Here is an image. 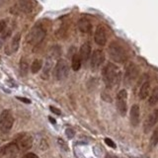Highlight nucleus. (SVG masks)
Returning a JSON list of instances; mask_svg holds the SVG:
<instances>
[{"label": "nucleus", "mask_w": 158, "mask_h": 158, "mask_svg": "<svg viewBox=\"0 0 158 158\" xmlns=\"http://www.w3.org/2000/svg\"><path fill=\"white\" fill-rule=\"evenodd\" d=\"M103 80L108 88L118 86L121 81V70L115 63L108 62L102 70Z\"/></svg>", "instance_id": "1"}, {"label": "nucleus", "mask_w": 158, "mask_h": 158, "mask_svg": "<svg viewBox=\"0 0 158 158\" xmlns=\"http://www.w3.org/2000/svg\"><path fill=\"white\" fill-rule=\"evenodd\" d=\"M109 56L118 63H125L130 57L126 47L117 41H113L109 46Z\"/></svg>", "instance_id": "2"}, {"label": "nucleus", "mask_w": 158, "mask_h": 158, "mask_svg": "<svg viewBox=\"0 0 158 158\" xmlns=\"http://www.w3.org/2000/svg\"><path fill=\"white\" fill-rule=\"evenodd\" d=\"M46 35H47L46 29L42 25H36L28 34L27 43L31 44H39L40 43H42L44 41Z\"/></svg>", "instance_id": "3"}, {"label": "nucleus", "mask_w": 158, "mask_h": 158, "mask_svg": "<svg viewBox=\"0 0 158 158\" xmlns=\"http://www.w3.org/2000/svg\"><path fill=\"white\" fill-rule=\"evenodd\" d=\"M14 123V117L10 110H4L0 114V131L7 133L11 131Z\"/></svg>", "instance_id": "4"}, {"label": "nucleus", "mask_w": 158, "mask_h": 158, "mask_svg": "<svg viewBox=\"0 0 158 158\" xmlns=\"http://www.w3.org/2000/svg\"><path fill=\"white\" fill-rule=\"evenodd\" d=\"M68 73L69 66L67 61L62 58H59L56 64V67H54V77H56V80H63V79H65L68 76Z\"/></svg>", "instance_id": "5"}, {"label": "nucleus", "mask_w": 158, "mask_h": 158, "mask_svg": "<svg viewBox=\"0 0 158 158\" xmlns=\"http://www.w3.org/2000/svg\"><path fill=\"white\" fill-rule=\"evenodd\" d=\"M117 109L118 113L121 114V116L125 117L127 111V92L125 89H122L117 94L116 99Z\"/></svg>", "instance_id": "6"}, {"label": "nucleus", "mask_w": 158, "mask_h": 158, "mask_svg": "<svg viewBox=\"0 0 158 158\" xmlns=\"http://www.w3.org/2000/svg\"><path fill=\"white\" fill-rule=\"evenodd\" d=\"M20 150H28L33 146V137L28 133H20L14 141Z\"/></svg>", "instance_id": "7"}, {"label": "nucleus", "mask_w": 158, "mask_h": 158, "mask_svg": "<svg viewBox=\"0 0 158 158\" xmlns=\"http://www.w3.org/2000/svg\"><path fill=\"white\" fill-rule=\"evenodd\" d=\"M19 147L15 142L8 143L0 150V158H16L19 154Z\"/></svg>", "instance_id": "8"}, {"label": "nucleus", "mask_w": 158, "mask_h": 158, "mask_svg": "<svg viewBox=\"0 0 158 158\" xmlns=\"http://www.w3.org/2000/svg\"><path fill=\"white\" fill-rule=\"evenodd\" d=\"M138 76V69L137 66L133 63H128L126 67L125 76H123V80L127 85H131V83L135 82V80Z\"/></svg>", "instance_id": "9"}, {"label": "nucleus", "mask_w": 158, "mask_h": 158, "mask_svg": "<svg viewBox=\"0 0 158 158\" xmlns=\"http://www.w3.org/2000/svg\"><path fill=\"white\" fill-rule=\"evenodd\" d=\"M105 61V53L102 49H96L91 56L90 65L93 70H97L98 68L102 66V64Z\"/></svg>", "instance_id": "10"}, {"label": "nucleus", "mask_w": 158, "mask_h": 158, "mask_svg": "<svg viewBox=\"0 0 158 158\" xmlns=\"http://www.w3.org/2000/svg\"><path fill=\"white\" fill-rule=\"evenodd\" d=\"M158 122V109H155L153 110L149 116L146 118V120L143 123V131L144 133H148L149 132L153 127L156 125V123Z\"/></svg>", "instance_id": "11"}, {"label": "nucleus", "mask_w": 158, "mask_h": 158, "mask_svg": "<svg viewBox=\"0 0 158 158\" xmlns=\"http://www.w3.org/2000/svg\"><path fill=\"white\" fill-rule=\"evenodd\" d=\"M94 41L99 46H105L107 43V32L106 29L102 25H99L97 29L95 30V34H94Z\"/></svg>", "instance_id": "12"}, {"label": "nucleus", "mask_w": 158, "mask_h": 158, "mask_svg": "<svg viewBox=\"0 0 158 158\" xmlns=\"http://www.w3.org/2000/svg\"><path fill=\"white\" fill-rule=\"evenodd\" d=\"M139 117H140V108L137 104L131 106V112H130V121L131 125L132 127H137L139 123Z\"/></svg>", "instance_id": "13"}, {"label": "nucleus", "mask_w": 158, "mask_h": 158, "mask_svg": "<svg viewBox=\"0 0 158 158\" xmlns=\"http://www.w3.org/2000/svg\"><path fill=\"white\" fill-rule=\"evenodd\" d=\"M77 26L79 31L84 33V34H88L91 32L92 30V24L90 22V20L87 18H80L77 22Z\"/></svg>", "instance_id": "14"}, {"label": "nucleus", "mask_w": 158, "mask_h": 158, "mask_svg": "<svg viewBox=\"0 0 158 158\" xmlns=\"http://www.w3.org/2000/svg\"><path fill=\"white\" fill-rule=\"evenodd\" d=\"M79 56H80L82 61L86 62L89 58L91 56V46H90V43H84L81 48H80V53H79Z\"/></svg>", "instance_id": "15"}, {"label": "nucleus", "mask_w": 158, "mask_h": 158, "mask_svg": "<svg viewBox=\"0 0 158 158\" xmlns=\"http://www.w3.org/2000/svg\"><path fill=\"white\" fill-rule=\"evenodd\" d=\"M149 92H150V82L146 80L142 83V85L139 89V93H138V97L141 100H144L149 95Z\"/></svg>", "instance_id": "16"}, {"label": "nucleus", "mask_w": 158, "mask_h": 158, "mask_svg": "<svg viewBox=\"0 0 158 158\" xmlns=\"http://www.w3.org/2000/svg\"><path fill=\"white\" fill-rule=\"evenodd\" d=\"M52 68V58L49 56V58H48L46 60V63H44V67L42 68V71H43V78L44 79H48L49 76V72H51Z\"/></svg>", "instance_id": "17"}, {"label": "nucleus", "mask_w": 158, "mask_h": 158, "mask_svg": "<svg viewBox=\"0 0 158 158\" xmlns=\"http://www.w3.org/2000/svg\"><path fill=\"white\" fill-rule=\"evenodd\" d=\"M20 9L25 13H30L33 10V2L32 0H19Z\"/></svg>", "instance_id": "18"}, {"label": "nucleus", "mask_w": 158, "mask_h": 158, "mask_svg": "<svg viewBox=\"0 0 158 158\" xmlns=\"http://www.w3.org/2000/svg\"><path fill=\"white\" fill-rule=\"evenodd\" d=\"M20 40H21V34H16L13 37L12 41H11V44H10V52H11V53L16 52L19 49Z\"/></svg>", "instance_id": "19"}, {"label": "nucleus", "mask_w": 158, "mask_h": 158, "mask_svg": "<svg viewBox=\"0 0 158 158\" xmlns=\"http://www.w3.org/2000/svg\"><path fill=\"white\" fill-rule=\"evenodd\" d=\"M81 64H82V59L80 57V56L77 53H75L74 56H72L71 59V67L74 71H78L79 69L81 67Z\"/></svg>", "instance_id": "20"}, {"label": "nucleus", "mask_w": 158, "mask_h": 158, "mask_svg": "<svg viewBox=\"0 0 158 158\" xmlns=\"http://www.w3.org/2000/svg\"><path fill=\"white\" fill-rule=\"evenodd\" d=\"M148 103H149L150 106H153L158 103V86L152 90L149 96V99H148Z\"/></svg>", "instance_id": "21"}, {"label": "nucleus", "mask_w": 158, "mask_h": 158, "mask_svg": "<svg viewBox=\"0 0 158 158\" xmlns=\"http://www.w3.org/2000/svg\"><path fill=\"white\" fill-rule=\"evenodd\" d=\"M43 68V61L41 59H35L31 65V71L33 73H38Z\"/></svg>", "instance_id": "22"}, {"label": "nucleus", "mask_w": 158, "mask_h": 158, "mask_svg": "<svg viewBox=\"0 0 158 158\" xmlns=\"http://www.w3.org/2000/svg\"><path fill=\"white\" fill-rule=\"evenodd\" d=\"M28 70H29V65H28L27 60H25L24 58H21V60H20V74H21L23 77L26 76Z\"/></svg>", "instance_id": "23"}, {"label": "nucleus", "mask_w": 158, "mask_h": 158, "mask_svg": "<svg viewBox=\"0 0 158 158\" xmlns=\"http://www.w3.org/2000/svg\"><path fill=\"white\" fill-rule=\"evenodd\" d=\"M61 54V48L58 46H53L49 49V56L52 58H57Z\"/></svg>", "instance_id": "24"}, {"label": "nucleus", "mask_w": 158, "mask_h": 158, "mask_svg": "<svg viewBox=\"0 0 158 158\" xmlns=\"http://www.w3.org/2000/svg\"><path fill=\"white\" fill-rule=\"evenodd\" d=\"M158 144V127L153 131L152 135L150 137V146L155 147Z\"/></svg>", "instance_id": "25"}, {"label": "nucleus", "mask_w": 158, "mask_h": 158, "mask_svg": "<svg viewBox=\"0 0 158 158\" xmlns=\"http://www.w3.org/2000/svg\"><path fill=\"white\" fill-rule=\"evenodd\" d=\"M57 143H58V145L60 146V148H61L62 150H64V151H68L69 150L68 145L66 144L65 142H64V140L62 139V138H58V139H57Z\"/></svg>", "instance_id": "26"}, {"label": "nucleus", "mask_w": 158, "mask_h": 158, "mask_svg": "<svg viewBox=\"0 0 158 158\" xmlns=\"http://www.w3.org/2000/svg\"><path fill=\"white\" fill-rule=\"evenodd\" d=\"M65 135H66V136L69 138V139H71V138L74 137V135H75V132H74V131L72 130V128L68 127V128H66V130H65Z\"/></svg>", "instance_id": "27"}, {"label": "nucleus", "mask_w": 158, "mask_h": 158, "mask_svg": "<svg viewBox=\"0 0 158 158\" xmlns=\"http://www.w3.org/2000/svg\"><path fill=\"white\" fill-rule=\"evenodd\" d=\"M105 142H106V144L109 145L110 147L112 148H116V144H115V142H114L111 138H105Z\"/></svg>", "instance_id": "28"}, {"label": "nucleus", "mask_w": 158, "mask_h": 158, "mask_svg": "<svg viewBox=\"0 0 158 158\" xmlns=\"http://www.w3.org/2000/svg\"><path fill=\"white\" fill-rule=\"evenodd\" d=\"M40 148L44 151L48 149V143L46 142V140H41V142H40Z\"/></svg>", "instance_id": "29"}, {"label": "nucleus", "mask_w": 158, "mask_h": 158, "mask_svg": "<svg viewBox=\"0 0 158 158\" xmlns=\"http://www.w3.org/2000/svg\"><path fill=\"white\" fill-rule=\"evenodd\" d=\"M6 26H7V22L5 21V20L0 21V33H2L4 30L6 29Z\"/></svg>", "instance_id": "30"}, {"label": "nucleus", "mask_w": 158, "mask_h": 158, "mask_svg": "<svg viewBox=\"0 0 158 158\" xmlns=\"http://www.w3.org/2000/svg\"><path fill=\"white\" fill-rule=\"evenodd\" d=\"M23 158H39L37 154H35V153H27L26 155H24Z\"/></svg>", "instance_id": "31"}, {"label": "nucleus", "mask_w": 158, "mask_h": 158, "mask_svg": "<svg viewBox=\"0 0 158 158\" xmlns=\"http://www.w3.org/2000/svg\"><path fill=\"white\" fill-rule=\"evenodd\" d=\"M49 109H51V111H52V113L56 114V115H60V114H61L60 110H58V109L54 108V107H52V106H51V107H49Z\"/></svg>", "instance_id": "32"}, {"label": "nucleus", "mask_w": 158, "mask_h": 158, "mask_svg": "<svg viewBox=\"0 0 158 158\" xmlns=\"http://www.w3.org/2000/svg\"><path fill=\"white\" fill-rule=\"evenodd\" d=\"M17 99H18V100H20V101H22V102H24V103H27V104H30V103H31V101H30V100H29V99H27V98L17 97Z\"/></svg>", "instance_id": "33"}, {"label": "nucleus", "mask_w": 158, "mask_h": 158, "mask_svg": "<svg viewBox=\"0 0 158 158\" xmlns=\"http://www.w3.org/2000/svg\"><path fill=\"white\" fill-rule=\"evenodd\" d=\"M48 120L51 121V122H52V123H56V121L53 120V118H52V117H48Z\"/></svg>", "instance_id": "34"}]
</instances>
